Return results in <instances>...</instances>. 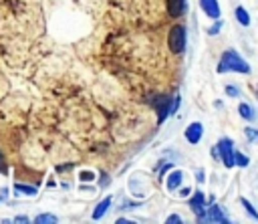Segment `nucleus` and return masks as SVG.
<instances>
[{
  "mask_svg": "<svg viewBox=\"0 0 258 224\" xmlns=\"http://www.w3.org/2000/svg\"><path fill=\"white\" fill-rule=\"evenodd\" d=\"M228 71H236V73H250V65L246 61H242V57L236 50H226L220 65H218V73H228Z\"/></svg>",
  "mask_w": 258,
  "mask_h": 224,
  "instance_id": "f257e3e1",
  "label": "nucleus"
},
{
  "mask_svg": "<svg viewBox=\"0 0 258 224\" xmlns=\"http://www.w3.org/2000/svg\"><path fill=\"white\" fill-rule=\"evenodd\" d=\"M167 44H169V50L175 52V54H179L185 48V28L181 24H175V26L169 28Z\"/></svg>",
  "mask_w": 258,
  "mask_h": 224,
  "instance_id": "f03ea898",
  "label": "nucleus"
},
{
  "mask_svg": "<svg viewBox=\"0 0 258 224\" xmlns=\"http://www.w3.org/2000/svg\"><path fill=\"white\" fill-rule=\"evenodd\" d=\"M216 157H220L226 163V167L234 165V149L230 139H220V143L216 145Z\"/></svg>",
  "mask_w": 258,
  "mask_h": 224,
  "instance_id": "7ed1b4c3",
  "label": "nucleus"
},
{
  "mask_svg": "<svg viewBox=\"0 0 258 224\" xmlns=\"http://www.w3.org/2000/svg\"><path fill=\"white\" fill-rule=\"evenodd\" d=\"M200 220H202V222L210 220V222H218V224H226V222H228V218L222 214L220 206H212V208H210V212H206L204 216H200Z\"/></svg>",
  "mask_w": 258,
  "mask_h": 224,
  "instance_id": "20e7f679",
  "label": "nucleus"
},
{
  "mask_svg": "<svg viewBox=\"0 0 258 224\" xmlns=\"http://www.w3.org/2000/svg\"><path fill=\"white\" fill-rule=\"evenodd\" d=\"M165 6L171 18H179L185 12V0H165Z\"/></svg>",
  "mask_w": 258,
  "mask_h": 224,
  "instance_id": "39448f33",
  "label": "nucleus"
},
{
  "mask_svg": "<svg viewBox=\"0 0 258 224\" xmlns=\"http://www.w3.org/2000/svg\"><path fill=\"white\" fill-rule=\"evenodd\" d=\"M202 133H204V127H202V123H191V125H187V129H185V139L189 141V143H198L200 139H202Z\"/></svg>",
  "mask_w": 258,
  "mask_h": 224,
  "instance_id": "423d86ee",
  "label": "nucleus"
},
{
  "mask_svg": "<svg viewBox=\"0 0 258 224\" xmlns=\"http://www.w3.org/2000/svg\"><path fill=\"white\" fill-rule=\"evenodd\" d=\"M200 6H202V10H204L210 18H218V16H220V6H218L216 0H200Z\"/></svg>",
  "mask_w": 258,
  "mask_h": 224,
  "instance_id": "0eeeda50",
  "label": "nucleus"
},
{
  "mask_svg": "<svg viewBox=\"0 0 258 224\" xmlns=\"http://www.w3.org/2000/svg\"><path fill=\"white\" fill-rule=\"evenodd\" d=\"M204 202H206V200H204V194H202V192H196V194L191 196V200H189V208H191L198 216H204V214H206V212H204Z\"/></svg>",
  "mask_w": 258,
  "mask_h": 224,
  "instance_id": "6e6552de",
  "label": "nucleus"
},
{
  "mask_svg": "<svg viewBox=\"0 0 258 224\" xmlns=\"http://www.w3.org/2000/svg\"><path fill=\"white\" fill-rule=\"evenodd\" d=\"M111 200H113V198H105V200H101V202L97 204V208L93 210V220H99V218L105 216V212H107L109 206H111Z\"/></svg>",
  "mask_w": 258,
  "mask_h": 224,
  "instance_id": "1a4fd4ad",
  "label": "nucleus"
},
{
  "mask_svg": "<svg viewBox=\"0 0 258 224\" xmlns=\"http://www.w3.org/2000/svg\"><path fill=\"white\" fill-rule=\"evenodd\" d=\"M238 111H240L242 119H246V121H252L254 119V111H252V107L248 103H240L238 105Z\"/></svg>",
  "mask_w": 258,
  "mask_h": 224,
  "instance_id": "9d476101",
  "label": "nucleus"
},
{
  "mask_svg": "<svg viewBox=\"0 0 258 224\" xmlns=\"http://www.w3.org/2000/svg\"><path fill=\"white\" fill-rule=\"evenodd\" d=\"M179 182H181V172H171L169 178H167V188L169 190H175L179 186Z\"/></svg>",
  "mask_w": 258,
  "mask_h": 224,
  "instance_id": "9b49d317",
  "label": "nucleus"
},
{
  "mask_svg": "<svg viewBox=\"0 0 258 224\" xmlns=\"http://www.w3.org/2000/svg\"><path fill=\"white\" fill-rule=\"evenodd\" d=\"M236 18H238V22H240L242 26H248V24H250V16H248V12H246L242 6L236 8Z\"/></svg>",
  "mask_w": 258,
  "mask_h": 224,
  "instance_id": "f8f14e48",
  "label": "nucleus"
},
{
  "mask_svg": "<svg viewBox=\"0 0 258 224\" xmlns=\"http://www.w3.org/2000/svg\"><path fill=\"white\" fill-rule=\"evenodd\" d=\"M34 222L36 224H56V216H52V214H40V216L34 218Z\"/></svg>",
  "mask_w": 258,
  "mask_h": 224,
  "instance_id": "ddd939ff",
  "label": "nucleus"
},
{
  "mask_svg": "<svg viewBox=\"0 0 258 224\" xmlns=\"http://www.w3.org/2000/svg\"><path fill=\"white\" fill-rule=\"evenodd\" d=\"M14 190H16V192H22V194H28V196H34V194L38 192L34 186H22V184H16Z\"/></svg>",
  "mask_w": 258,
  "mask_h": 224,
  "instance_id": "4468645a",
  "label": "nucleus"
},
{
  "mask_svg": "<svg viewBox=\"0 0 258 224\" xmlns=\"http://www.w3.org/2000/svg\"><path fill=\"white\" fill-rule=\"evenodd\" d=\"M240 202H242V206H244V208H246V212H248V214H250V218H254V220H256V218H258V212H256V210H254V206H252V204H250V202H248V200H246V198H242V200H240Z\"/></svg>",
  "mask_w": 258,
  "mask_h": 224,
  "instance_id": "2eb2a0df",
  "label": "nucleus"
},
{
  "mask_svg": "<svg viewBox=\"0 0 258 224\" xmlns=\"http://www.w3.org/2000/svg\"><path fill=\"white\" fill-rule=\"evenodd\" d=\"M248 157L246 155H242V153H238V151H234V163H238V165H248Z\"/></svg>",
  "mask_w": 258,
  "mask_h": 224,
  "instance_id": "dca6fc26",
  "label": "nucleus"
},
{
  "mask_svg": "<svg viewBox=\"0 0 258 224\" xmlns=\"http://www.w3.org/2000/svg\"><path fill=\"white\" fill-rule=\"evenodd\" d=\"M222 28V20H218V22H214V26L212 28H208V34H218V30Z\"/></svg>",
  "mask_w": 258,
  "mask_h": 224,
  "instance_id": "f3484780",
  "label": "nucleus"
},
{
  "mask_svg": "<svg viewBox=\"0 0 258 224\" xmlns=\"http://www.w3.org/2000/svg\"><path fill=\"white\" fill-rule=\"evenodd\" d=\"M226 93H228L230 97H238V89H236L234 85H228V87H226Z\"/></svg>",
  "mask_w": 258,
  "mask_h": 224,
  "instance_id": "a211bd4d",
  "label": "nucleus"
},
{
  "mask_svg": "<svg viewBox=\"0 0 258 224\" xmlns=\"http://www.w3.org/2000/svg\"><path fill=\"white\" fill-rule=\"evenodd\" d=\"M177 107H179V97H175V99L171 101V107H169V111H167V113H175V111H177Z\"/></svg>",
  "mask_w": 258,
  "mask_h": 224,
  "instance_id": "6ab92c4d",
  "label": "nucleus"
},
{
  "mask_svg": "<svg viewBox=\"0 0 258 224\" xmlns=\"http://www.w3.org/2000/svg\"><path fill=\"white\" fill-rule=\"evenodd\" d=\"M165 222H167V224H175V222L179 224V222H181V218H179V214H171V216H169Z\"/></svg>",
  "mask_w": 258,
  "mask_h": 224,
  "instance_id": "aec40b11",
  "label": "nucleus"
},
{
  "mask_svg": "<svg viewBox=\"0 0 258 224\" xmlns=\"http://www.w3.org/2000/svg\"><path fill=\"white\" fill-rule=\"evenodd\" d=\"M81 180L91 182V180H95V174H91V172H83V174H81Z\"/></svg>",
  "mask_w": 258,
  "mask_h": 224,
  "instance_id": "412c9836",
  "label": "nucleus"
},
{
  "mask_svg": "<svg viewBox=\"0 0 258 224\" xmlns=\"http://www.w3.org/2000/svg\"><path fill=\"white\" fill-rule=\"evenodd\" d=\"M246 135H248V139H250V141H254V139H256V135H258V131H256V129H246Z\"/></svg>",
  "mask_w": 258,
  "mask_h": 224,
  "instance_id": "4be33fe9",
  "label": "nucleus"
}]
</instances>
